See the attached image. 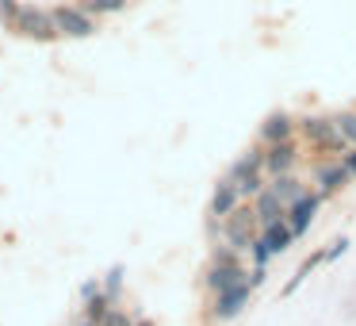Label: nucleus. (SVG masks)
Listing matches in <instances>:
<instances>
[{
    "label": "nucleus",
    "mask_w": 356,
    "mask_h": 326,
    "mask_svg": "<svg viewBox=\"0 0 356 326\" xmlns=\"http://www.w3.org/2000/svg\"><path fill=\"white\" fill-rule=\"evenodd\" d=\"M226 180L238 185L241 200H257V196L268 188V185H264V150L261 146H249L245 154L226 169Z\"/></svg>",
    "instance_id": "f257e3e1"
},
{
    "label": "nucleus",
    "mask_w": 356,
    "mask_h": 326,
    "mask_svg": "<svg viewBox=\"0 0 356 326\" xmlns=\"http://www.w3.org/2000/svg\"><path fill=\"white\" fill-rule=\"evenodd\" d=\"M249 272L241 269L238 254H234L230 246H215V254H211V265H207V277H203V284H207L211 295H222L226 288L241 284Z\"/></svg>",
    "instance_id": "f03ea898"
},
{
    "label": "nucleus",
    "mask_w": 356,
    "mask_h": 326,
    "mask_svg": "<svg viewBox=\"0 0 356 326\" xmlns=\"http://www.w3.org/2000/svg\"><path fill=\"white\" fill-rule=\"evenodd\" d=\"M12 31L24 35V39H35V42L62 39V35H58V24H54V12L39 8V4H19L16 16H12Z\"/></svg>",
    "instance_id": "7ed1b4c3"
},
{
    "label": "nucleus",
    "mask_w": 356,
    "mask_h": 326,
    "mask_svg": "<svg viewBox=\"0 0 356 326\" xmlns=\"http://www.w3.org/2000/svg\"><path fill=\"white\" fill-rule=\"evenodd\" d=\"M257 238H261V223H257V211L249 203H241L230 219H222V246H230L234 254L253 249Z\"/></svg>",
    "instance_id": "20e7f679"
},
{
    "label": "nucleus",
    "mask_w": 356,
    "mask_h": 326,
    "mask_svg": "<svg viewBox=\"0 0 356 326\" xmlns=\"http://www.w3.org/2000/svg\"><path fill=\"white\" fill-rule=\"evenodd\" d=\"M299 134L318 150V154H345V150H348V142L341 139L337 119H333V116H307V119H299Z\"/></svg>",
    "instance_id": "39448f33"
},
{
    "label": "nucleus",
    "mask_w": 356,
    "mask_h": 326,
    "mask_svg": "<svg viewBox=\"0 0 356 326\" xmlns=\"http://www.w3.org/2000/svg\"><path fill=\"white\" fill-rule=\"evenodd\" d=\"M54 24H58V35H65V39H88V35L96 31L92 16L81 12V4H58Z\"/></svg>",
    "instance_id": "423d86ee"
},
{
    "label": "nucleus",
    "mask_w": 356,
    "mask_h": 326,
    "mask_svg": "<svg viewBox=\"0 0 356 326\" xmlns=\"http://www.w3.org/2000/svg\"><path fill=\"white\" fill-rule=\"evenodd\" d=\"M299 142H280V146H264V177L276 180V177H287V173H295V165H299Z\"/></svg>",
    "instance_id": "0eeeda50"
},
{
    "label": "nucleus",
    "mask_w": 356,
    "mask_h": 326,
    "mask_svg": "<svg viewBox=\"0 0 356 326\" xmlns=\"http://www.w3.org/2000/svg\"><path fill=\"white\" fill-rule=\"evenodd\" d=\"M295 131H299V119H295L291 111H272V116L261 123L257 139H261L264 146H280V142H291Z\"/></svg>",
    "instance_id": "6e6552de"
},
{
    "label": "nucleus",
    "mask_w": 356,
    "mask_h": 326,
    "mask_svg": "<svg viewBox=\"0 0 356 326\" xmlns=\"http://www.w3.org/2000/svg\"><path fill=\"white\" fill-rule=\"evenodd\" d=\"M249 295H253V284H249V280H241V284L226 288L222 295H215V311H211V315H215L218 323H230V318H238L241 311H245Z\"/></svg>",
    "instance_id": "1a4fd4ad"
},
{
    "label": "nucleus",
    "mask_w": 356,
    "mask_h": 326,
    "mask_svg": "<svg viewBox=\"0 0 356 326\" xmlns=\"http://www.w3.org/2000/svg\"><path fill=\"white\" fill-rule=\"evenodd\" d=\"M318 208H322V192H307L302 200H295L291 208H287L284 223L291 226V234H295V238H302V234L310 231V223H314Z\"/></svg>",
    "instance_id": "9d476101"
},
{
    "label": "nucleus",
    "mask_w": 356,
    "mask_h": 326,
    "mask_svg": "<svg viewBox=\"0 0 356 326\" xmlns=\"http://www.w3.org/2000/svg\"><path fill=\"white\" fill-rule=\"evenodd\" d=\"M348 180H353V177H348V169L341 165V157H337V162H318L314 165V185H318V192H322V196L341 192Z\"/></svg>",
    "instance_id": "9b49d317"
},
{
    "label": "nucleus",
    "mask_w": 356,
    "mask_h": 326,
    "mask_svg": "<svg viewBox=\"0 0 356 326\" xmlns=\"http://www.w3.org/2000/svg\"><path fill=\"white\" fill-rule=\"evenodd\" d=\"M241 192H238V185H230V180H218L215 185V192H211V219H230L234 211L241 208Z\"/></svg>",
    "instance_id": "f8f14e48"
},
{
    "label": "nucleus",
    "mask_w": 356,
    "mask_h": 326,
    "mask_svg": "<svg viewBox=\"0 0 356 326\" xmlns=\"http://www.w3.org/2000/svg\"><path fill=\"white\" fill-rule=\"evenodd\" d=\"M253 211H257L261 231H264V226H272V223H284V215H287V208L276 200V192H272V188H264V192L253 200Z\"/></svg>",
    "instance_id": "ddd939ff"
},
{
    "label": "nucleus",
    "mask_w": 356,
    "mask_h": 326,
    "mask_svg": "<svg viewBox=\"0 0 356 326\" xmlns=\"http://www.w3.org/2000/svg\"><path fill=\"white\" fill-rule=\"evenodd\" d=\"M268 188L276 192V200L284 203V208H291L295 200H302L307 196V185H302L295 173H287V177H276V180H268Z\"/></svg>",
    "instance_id": "4468645a"
},
{
    "label": "nucleus",
    "mask_w": 356,
    "mask_h": 326,
    "mask_svg": "<svg viewBox=\"0 0 356 326\" xmlns=\"http://www.w3.org/2000/svg\"><path fill=\"white\" fill-rule=\"evenodd\" d=\"M261 242L272 249V257H276V254H287V249L295 246V234H291V226H287V223H272V226H264V231H261Z\"/></svg>",
    "instance_id": "2eb2a0df"
},
{
    "label": "nucleus",
    "mask_w": 356,
    "mask_h": 326,
    "mask_svg": "<svg viewBox=\"0 0 356 326\" xmlns=\"http://www.w3.org/2000/svg\"><path fill=\"white\" fill-rule=\"evenodd\" d=\"M111 311H115V300H111L108 292H96L92 300H85V323H96V326H100L104 318L111 315Z\"/></svg>",
    "instance_id": "dca6fc26"
},
{
    "label": "nucleus",
    "mask_w": 356,
    "mask_h": 326,
    "mask_svg": "<svg viewBox=\"0 0 356 326\" xmlns=\"http://www.w3.org/2000/svg\"><path fill=\"white\" fill-rule=\"evenodd\" d=\"M322 261H325V249H318V254H310L307 261L299 265V272H295V277H291V280H287V284H284V295H295V288H299L302 280L310 277V269H314V265H322Z\"/></svg>",
    "instance_id": "f3484780"
},
{
    "label": "nucleus",
    "mask_w": 356,
    "mask_h": 326,
    "mask_svg": "<svg viewBox=\"0 0 356 326\" xmlns=\"http://www.w3.org/2000/svg\"><path fill=\"white\" fill-rule=\"evenodd\" d=\"M123 277H127L123 265H111V269L104 272V292H108L115 303H119V295H123Z\"/></svg>",
    "instance_id": "a211bd4d"
},
{
    "label": "nucleus",
    "mask_w": 356,
    "mask_h": 326,
    "mask_svg": "<svg viewBox=\"0 0 356 326\" xmlns=\"http://www.w3.org/2000/svg\"><path fill=\"white\" fill-rule=\"evenodd\" d=\"M127 0H81V12L88 16H104V12H123Z\"/></svg>",
    "instance_id": "6ab92c4d"
},
{
    "label": "nucleus",
    "mask_w": 356,
    "mask_h": 326,
    "mask_svg": "<svg viewBox=\"0 0 356 326\" xmlns=\"http://www.w3.org/2000/svg\"><path fill=\"white\" fill-rule=\"evenodd\" d=\"M333 119H337L341 139H345L348 146H356V111H341V116H333Z\"/></svg>",
    "instance_id": "aec40b11"
},
{
    "label": "nucleus",
    "mask_w": 356,
    "mask_h": 326,
    "mask_svg": "<svg viewBox=\"0 0 356 326\" xmlns=\"http://www.w3.org/2000/svg\"><path fill=\"white\" fill-rule=\"evenodd\" d=\"M348 246H353L348 238H337L330 249H325V265H330V261H337V257H345V254H348Z\"/></svg>",
    "instance_id": "412c9836"
},
{
    "label": "nucleus",
    "mask_w": 356,
    "mask_h": 326,
    "mask_svg": "<svg viewBox=\"0 0 356 326\" xmlns=\"http://www.w3.org/2000/svg\"><path fill=\"white\" fill-rule=\"evenodd\" d=\"M100 326H134V318H131V315H127V311H119V307H115V311H111V315H108V318H104V323H100Z\"/></svg>",
    "instance_id": "4be33fe9"
},
{
    "label": "nucleus",
    "mask_w": 356,
    "mask_h": 326,
    "mask_svg": "<svg viewBox=\"0 0 356 326\" xmlns=\"http://www.w3.org/2000/svg\"><path fill=\"white\" fill-rule=\"evenodd\" d=\"M249 284H253V292H257V288H261L264 284V280H268V265H253V272H249Z\"/></svg>",
    "instance_id": "5701e85b"
},
{
    "label": "nucleus",
    "mask_w": 356,
    "mask_h": 326,
    "mask_svg": "<svg viewBox=\"0 0 356 326\" xmlns=\"http://www.w3.org/2000/svg\"><path fill=\"white\" fill-rule=\"evenodd\" d=\"M16 8H19L16 0H0V24H8V27H12V16H16Z\"/></svg>",
    "instance_id": "b1692460"
},
{
    "label": "nucleus",
    "mask_w": 356,
    "mask_h": 326,
    "mask_svg": "<svg viewBox=\"0 0 356 326\" xmlns=\"http://www.w3.org/2000/svg\"><path fill=\"white\" fill-rule=\"evenodd\" d=\"M341 165L348 169V177H356V146H348L345 154H341Z\"/></svg>",
    "instance_id": "393cba45"
},
{
    "label": "nucleus",
    "mask_w": 356,
    "mask_h": 326,
    "mask_svg": "<svg viewBox=\"0 0 356 326\" xmlns=\"http://www.w3.org/2000/svg\"><path fill=\"white\" fill-rule=\"evenodd\" d=\"M96 292H104V284H96V280H85V284H81V300H92Z\"/></svg>",
    "instance_id": "a878e982"
},
{
    "label": "nucleus",
    "mask_w": 356,
    "mask_h": 326,
    "mask_svg": "<svg viewBox=\"0 0 356 326\" xmlns=\"http://www.w3.org/2000/svg\"><path fill=\"white\" fill-rule=\"evenodd\" d=\"M134 326H157L154 318H134Z\"/></svg>",
    "instance_id": "bb28decb"
},
{
    "label": "nucleus",
    "mask_w": 356,
    "mask_h": 326,
    "mask_svg": "<svg viewBox=\"0 0 356 326\" xmlns=\"http://www.w3.org/2000/svg\"><path fill=\"white\" fill-rule=\"evenodd\" d=\"M81 326H96V323H81Z\"/></svg>",
    "instance_id": "cd10ccee"
}]
</instances>
